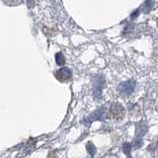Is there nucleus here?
Instances as JSON below:
<instances>
[{
	"mask_svg": "<svg viewBox=\"0 0 158 158\" xmlns=\"http://www.w3.org/2000/svg\"><path fill=\"white\" fill-rule=\"evenodd\" d=\"M56 77L61 82L68 81L71 78V70L68 67H63L56 72Z\"/></svg>",
	"mask_w": 158,
	"mask_h": 158,
	"instance_id": "obj_1",
	"label": "nucleus"
},
{
	"mask_svg": "<svg viewBox=\"0 0 158 158\" xmlns=\"http://www.w3.org/2000/svg\"><path fill=\"white\" fill-rule=\"evenodd\" d=\"M56 61L58 65H63L64 64L65 60H64V57H63V56H62L61 52H57V54H56Z\"/></svg>",
	"mask_w": 158,
	"mask_h": 158,
	"instance_id": "obj_2",
	"label": "nucleus"
}]
</instances>
